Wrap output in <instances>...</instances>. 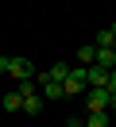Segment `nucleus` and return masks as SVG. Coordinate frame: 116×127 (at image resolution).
Returning a JSON list of instances; mask_svg holds the SVG:
<instances>
[{
    "instance_id": "obj_1",
    "label": "nucleus",
    "mask_w": 116,
    "mask_h": 127,
    "mask_svg": "<svg viewBox=\"0 0 116 127\" xmlns=\"http://www.w3.org/2000/svg\"><path fill=\"white\" fill-rule=\"evenodd\" d=\"M85 112H108V89H89L85 85Z\"/></svg>"
},
{
    "instance_id": "obj_2",
    "label": "nucleus",
    "mask_w": 116,
    "mask_h": 127,
    "mask_svg": "<svg viewBox=\"0 0 116 127\" xmlns=\"http://www.w3.org/2000/svg\"><path fill=\"white\" fill-rule=\"evenodd\" d=\"M8 73H12L15 81H35V65H31L27 58H12V62H8Z\"/></svg>"
},
{
    "instance_id": "obj_3",
    "label": "nucleus",
    "mask_w": 116,
    "mask_h": 127,
    "mask_svg": "<svg viewBox=\"0 0 116 127\" xmlns=\"http://www.w3.org/2000/svg\"><path fill=\"white\" fill-rule=\"evenodd\" d=\"M70 69H74V65H66V62H54L46 73H35V81H58V85H62V81L70 77Z\"/></svg>"
},
{
    "instance_id": "obj_4",
    "label": "nucleus",
    "mask_w": 116,
    "mask_h": 127,
    "mask_svg": "<svg viewBox=\"0 0 116 127\" xmlns=\"http://www.w3.org/2000/svg\"><path fill=\"white\" fill-rule=\"evenodd\" d=\"M108 73L112 69H105V65H89V89H105L108 85Z\"/></svg>"
},
{
    "instance_id": "obj_5",
    "label": "nucleus",
    "mask_w": 116,
    "mask_h": 127,
    "mask_svg": "<svg viewBox=\"0 0 116 127\" xmlns=\"http://www.w3.org/2000/svg\"><path fill=\"white\" fill-rule=\"evenodd\" d=\"M39 93H43V100H62V96H66L58 81H39Z\"/></svg>"
},
{
    "instance_id": "obj_6",
    "label": "nucleus",
    "mask_w": 116,
    "mask_h": 127,
    "mask_svg": "<svg viewBox=\"0 0 116 127\" xmlns=\"http://www.w3.org/2000/svg\"><path fill=\"white\" fill-rule=\"evenodd\" d=\"M43 93H27V96H23V112H27V116H39V112H43Z\"/></svg>"
},
{
    "instance_id": "obj_7",
    "label": "nucleus",
    "mask_w": 116,
    "mask_h": 127,
    "mask_svg": "<svg viewBox=\"0 0 116 127\" xmlns=\"http://www.w3.org/2000/svg\"><path fill=\"white\" fill-rule=\"evenodd\" d=\"M97 65L116 69V46H97Z\"/></svg>"
},
{
    "instance_id": "obj_8",
    "label": "nucleus",
    "mask_w": 116,
    "mask_h": 127,
    "mask_svg": "<svg viewBox=\"0 0 116 127\" xmlns=\"http://www.w3.org/2000/svg\"><path fill=\"white\" fill-rule=\"evenodd\" d=\"M85 127H112L108 112H85Z\"/></svg>"
},
{
    "instance_id": "obj_9",
    "label": "nucleus",
    "mask_w": 116,
    "mask_h": 127,
    "mask_svg": "<svg viewBox=\"0 0 116 127\" xmlns=\"http://www.w3.org/2000/svg\"><path fill=\"white\" fill-rule=\"evenodd\" d=\"M77 62H81V65H97V46H93V42H85V46L77 50Z\"/></svg>"
},
{
    "instance_id": "obj_10",
    "label": "nucleus",
    "mask_w": 116,
    "mask_h": 127,
    "mask_svg": "<svg viewBox=\"0 0 116 127\" xmlns=\"http://www.w3.org/2000/svg\"><path fill=\"white\" fill-rule=\"evenodd\" d=\"M0 104H4V112H19V108H23V93H4Z\"/></svg>"
},
{
    "instance_id": "obj_11",
    "label": "nucleus",
    "mask_w": 116,
    "mask_h": 127,
    "mask_svg": "<svg viewBox=\"0 0 116 127\" xmlns=\"http://www.w3.org/2000/svg\"><path fill=\"white\" fill-rule=\"evenodd\" d=\"M105 89H108V93H116V69L108 73V85H105Z\"/></svg>"
},
{
    "instance_id": "obj_12",
    "label": "nucleus",
    "mask_w": 116,
    "mask_h": 127,
    "mask_svg": "<svg viewBox=\"0 0 116 127\" xmlns=\"http://www.w3.org/2000/svg\"><path fill=\"white\" fill-rule=\"evenodd\" d=\"M8 62H12V58H4V54H0V73H8Z\"/></svg>"
},
{
    "instance_id": "obj_13",
    "label": "nucleus",
    "mask_w": 116,
    "mask_h": 127,
    "mask_svg": "<svg viewBox=\"0 0 116 127\" xmlns=\"http://www.w3.org/2000/svg\"><path fill=\"white\" fill-rule=\"evenodd\" d=\"M70 127H85V123H81V119H70Z\"/></svg>"
},
{
    "instance_id": "obj_14",
    "label": "nucleus",
    "mask_w": 116,
    "mask_h": 127,
    "mask_svg": "<svg viewBox=\"0 0 116 127\" xmlns=\"http://www.w3.org/2000/svg\"><path fill=\"white\" fill-rule=\"evenodd\" d=\"M108 31H112V39H116V23H112V27H108Z\"/></svg>"
}]
</instances>
